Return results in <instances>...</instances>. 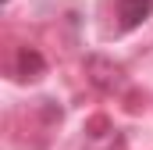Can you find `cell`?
<instances>
[{
	"instance_id": "6da1fadb",
	"label": "cell",
	"mask_w": 153,
	"mask_h": 150,
	"mask_svg": "<svg viewBox=\"0 0 153 150\" xmlns=\"http://www.w3.org/2000/svg\"><path fill=\"white\" fill-rule=\"evenodd\" d=\"M153 14V0H117V18L121 29H135Z\"/></svg>"
},
{
	"instance_id": "7a4b0ae2",
	"label": "cell",
	"mask_w": 153,
	"mask_h": 150,
	"mask_svg": "<svg viewBox=\"0 0 153 150\" xmlns=\"http://www.w3.org/2000/svg\"><path fill=\"white\" fill-rule=\"evenodd\" d=\"M18 68L29 75V79H39L43 75V57H39L36 50H22L18 54Z\"/></svg>"
}]
</instances>
